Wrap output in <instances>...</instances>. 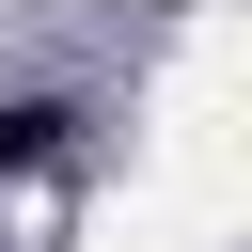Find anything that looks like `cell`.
<instances>
[{"mask_svg": "<svg viewBox=\"0 0 252 252\" xmlns=\"http://www.w3.org/2000/svg\"><path fill=\"white\" fill-rule=\"evenodd\" d=\"M63 142H79V110H63V94H0V189H32Z\"/></svg>", "mask_w": 252, "mask_h": 252, "instance_id": "obj_1", "label": "cell"}]
</instances>
